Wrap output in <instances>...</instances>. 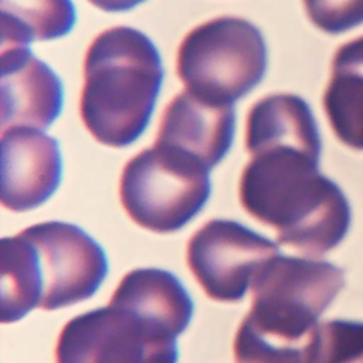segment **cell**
<instances>
[{"label": "cell", "instance_id": "7c38bea8", "mask_svg": "<svg viewBox=\"0 0 363 363\" xmlns=\"http://www.w3.org/2000/svg\"><path fill=\"white\" fill-rule=\"evenodd\" d=\"M245 147L255 155L269 147H299L322 153L318 122L309 104L295 94H271L247 115Z\"/></svg>", "mask_w": 363, "mask_h": 363}, {"label": "cell", "instance_id": "ac0fdd59", "mask_svg": "<svg viewBox=\"0 0 363 363\" xmlns=\"http://www.w3.org/2000/svg\"><path fill=\"white\" fill-rule=\"evenodd\" d=\"M88 1L104 11L115 13V11L130 10L138 4L143 3L145 0H88Z\"/></svg>", "mask_w": 363, "mask_h": 363}, {"label": "cell", "instance_id": "ba28073f", "mask_svg": "<svg viewBox=\"0 0 363 363\" xmlns=\"http://www.w3.org/2000/svg\"><path fill=\"white\" fill-rule=\"evenodd\" d=\"M278 254V245L265 235L224 218L207 221L187 242V265L217 302L241 301L259 268Z\"/></svg>", "mask_w": 363, "mask_h": 363}, {"label": "cell", "instance_id": "8992f818", "mask_svg": "<svg viewBox=\"0 0 363 363\" xmlns=\"http://www.w3.org/2000/svg\"><path fill=\"white\" fill-rule=\"evenodd\" d=\"M176 336L130 308L109 302L62 328L55 363H177Z\"/></svg>", "mask_w": 363, "mask_h": 363}, {"label": "cell", "instance_id": "277c9868", "mask_svg": "<svg viewBox=\"0 0 363 363\" xmlns=\"http://www.w3.org/2000/svg\"><path fill=\"white\" fill-rule=\"evenodd\" d=\"M210 170L193 156L155 143L123 167L119 197L128 216L157 234L179 231L206 206Z\"/></svg>", "mask_w": 363, "mask_h": 363}, {"label": "cell", "instance_id": "e0dca14e", "mask_svg": "<svg viewBox=\"0 0 363 363\" xmlns=\"http://www.w3.org/2000/svg\"><path fill=\"white\" fill-rule=\"evenodd\" d=\"M311 23L328 34H342L363 24V0H302Z\"/></svg>", "mask_w": 363, "mask_h": 363}, {"label": "cell", "instance_id": "7a4b0ae2", "mask_svg": "<svg viewBox=\"0 0 363 363\" xmlns=\"http://www.w3.org/2000/svg\"><path fill=\"white\" fill-rule=\"evenodd\" d=\"M343 286V269L328 261L272 257L251 282V309L237 329L234 353L250 363H295Z\"/></svg>", "mask_w": 363, "mask_h": 363}, {"label": "cell", "instance_id": "9a60e30c", "mask_svg": "<svg viewBox=\"0 0 363 363\" xmlns=\"http://www.w3.org/2000/svg\"><path fill=\"white\" fill-rule=\"evenodd\" d=\"M1 48L67 35L77 20L71 0H0Z\"/></svg>", "mask_w": 363, "mask_h": 363}, {"label": "cell", "instance_id": "2e32d148", "mask_svg": "<svg viewBox=\"0 0 363 363\" xmlns=\"http://www.w3.org/2000/svg\"><path fill=\"white\" fill-rule=\"evenodd\" d=\"M308 363H363V322L333 319L309 335Z\"/></svg>", "mask_w": 363, "mask_h": 363}, {"label": "cell", "instance_id": "8fae6325", "mask_svg": "<svg viewBox=\"0 0 363 363\" xmlns=\"http://www.w3.org/2000/svg\"><path fill=\"white\" fill-rule=\"evenodd\" d=\"M234 133V104L184 89L166 105L155 143L182 150L211 170L228 153Z\"/></svg>", "mask_w": 363, "mask_h": 363}, {"label": "cell", "instance_id": "4fadbf2b", "mask_svg": "<svg viewBox=\"0 0 363 363\" xmlns=\"http://www.w3.org/2000/svg\"><path fill=\"white\" fill-rule=\"evenodd\" d=\"M109 302L133 309L162 325L176 337L186 330L194 311L193 301L180 279L159 268H138L128 272Z\"/></svg>", "mask_w": 363, "mask_h": 363}, {"label": "cell", "instance_id": "5b68a950", "mask_svg": "<svg viewBox=\"0 0 363 363\" xmlns=\"http://www.w3.org/2000/svg\"><path fill=\"white\" fill-rule=\"evenodd\" d=\"M267 65L261 31L234 16L208 20L189 31L179 45L176 62L186 89L224 104H234L255 88Z\"/></svg>", "mask_w": 363, "mask_h": 363}, {"label": "cell", "instance_id": "52a82bcc", "mask_svg": "<svg viewBox=\"0 0 363 363\" xmlns=\"http://www.w3.org/2000/svg\"><path fill=\"white\" fill-rule=\"evenodd\" d=\"M40 308L54 311L91 298L108 275L104 248L81 227L45 221L20 231Z\"/></svg>", "mask_w": 363, "mask_h": 363}, {"label": "cell", "instance_id": "5bb4252c", "mask_svg": "<svg viewBox=\"0 0 363 363\" xmlns=\"http://www.w3.org/2000/svg\"><path fill=\"white\" fill-rule=\"evenodd\" d=\"M322 105L335 136L363 150V35L342 44L333 54Z\"/></svg>", "mask_w": 363, "mask_h": 363}, {"label": "cell", "instance_id": "9c48e42d", "mask_svg": "<svg viewBox=\"0 0 363 363\" xmlns=\"http://www.w3.org/2000/svg\"><path fill=\"white\" fill-rule=\"evenodd\" d=\"M1 204L16 213L44 204L58 189L62 159L58 142L34 128L1 132Z\"/></svg>", "mask_w": 363, "mask_h": 363}, {"label": "cell", "instance_id": "6da1fadb", "mask_svg": "<svg viewBox=\"0 0 363 363\" xmlns=\"http://www.w3.org/2000/svg\"><path fill=\"white\" fill-rule=\"evenodd\" d=\"M245 164L240 179L242 208L277 233L278 244L322 255L345 238L352 213L342 189L320 173V153L269 147Z\"/></svg>", "mask_w": 363, "mask_h": 363}, {"label": "cell", "instance_id": "30bf717a", "mask_svg": "<svg viewBox=\"0 0 363 363\" xmlns=\"http://www.w3.org/2000/svg\"><path fill=\"white\" fill-rule=\"evenodd\" d=\"M0 129L34 128L44 130L62 109L58 75L30 47H4L0 54Z\"/></svg>", "mask_w": 363, "mask_h": 363}, {"label": "cell", "instance_id": "3957f363", "mask_svg": "<svg viewBox=\"0 0 363 363\" xmlns=\"http://www.w3.org/2000/svg\"><path fill=\"white\" fill-rule=\"evenodd\" d=\"M164 71L142 31L118 26L98 34L84 60L81 119L102 145L125 147L146 129Z\"/></svg>", "mask_w": 363, "mask_h": 363}]
</instances>
